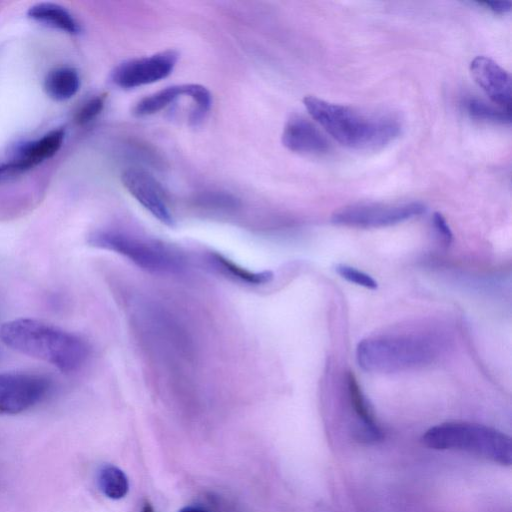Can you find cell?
Returning a JSON list of instances; mask_svg holds the SVG:
<instances>
[{"mask_svg":"<svg viewBox=\"0 0 512 512\" xmlns=\"http://www.w3.org/2000/svg\"><path fill=\"white\" fill-rule=\"evenodd\" d=\"M0 339L10 349L48 363L61 372H74L87 360L90 348L79 335L33 318L9 320Z\"/></svg>","mask_w":512,"mask_h":512,"instance_id":"obj_1","label":"cell"},{"mask_svg":"<svg viewBox=\"0 0 512 512\" xmlns=\"http://www.w3.org/2000/svg\"><path fill=\"white\" fill-rule=\"evenodd\" d=\"M304 106L310 116L336 141L349 148H382L400 133L399 120L388 113L367 112L306 96Z\"/></svg>","mask_w":512,"mask_h":512,"instance_id":"obj_2","label":"cell"},{"mask_svg":"<svg viewBox=\"0 0 512 512\" xmlns=\"http://www.w3.org/2000/svg\"><path fill=\"white\" fill-rule=\"evenodd\" d=\"M437 341L420 334H388L363 339L356 349L359 366L375 373L424 367L438 355Z\"/></svg>","mask_w":512,"mask_h":512,"instance_id":"obj_3","label":"cell"},{"mask_svg":"<svg viewBox=\"0 0 512 512\" xmlns=\"http://www.w3.org/2000/svg\"><path fill=\"white\" fill-rule=\"evenodd\" d=\"M421 440L425 446L436 450L466 451L501 465L512 462L511 438L477 423H441L429 428Z\"/></svg>","mask_w":512,"mask_h":512,"instance_id":"obj_4","label":"cell"},{"mask_svg":"<svg viewBox=\"0 0 512 512\" xmlns=\"http://www.w3.org/2000/svg\"><path fill=\"white\" fill-rule=\"evenodd\" d=\"M88 242L117 253L149 272L176 273L184 267L182 257L170 247L123 231L97 230L90 234Z\"/></svg>","mask_w":512,"mask_h":512,"instance_id":"obj_5","label":"cell"},{"mask_svg":"<svg viewBox=\"0 0 512 512\" xmlns=\"http://www.w3.org/2000/svg\"><path fill=\"white\" fill-rule=\"evenodd\" d=\"M425 205L420 202L394 204L359 203L342 207L332 215V222L337 225L377 228L395 225L425 212Z\"/></svg>","mask_w":512,"mask_h":512,"instance_id":"obj_6","label":"cell"},{"mask_svg":"<svg viewBox=\"0 0 512 512\" xmlns=\"http://www.w3.org/2000/svg\"><path fill=\"white\" fill-rule=\"evenodd\" d=\"M51 380L37 373H0V415L22 413L42 402L51 390Z\"/></svg>","mask_w":512,"mask_h":512,"instance_id":"obj_7","label":"cell"},{"mask_svg":"<svg viewBox=\"0 0 512 512\" xmlns=\"http://www.w3.org/2000/svg\"><path fill=\"white\" fill-rule=\"evenodd\" d=\"M178 59L174 50H165L140 58L129 59L114 68L112 82L124 89L151 84L166 78Z\"/></svg>","mask_w":512,"mask_h":512,"instance_id":"obj_8","label":"cell"},{"mask_svg":"<svg viewBox=\"0 0 512 512\" xmlns=\"http://www.w3.org/2000/svg\"><path fill=\"white\" fill-rule=\"evenodd\" d=\"M127 191L161 223L172 226L174 218L165 192L157 180L147 171L128 168L121 175Z\"/></svg>","mask_w":512,"mask_h":512,"instance_id":"obj_9","label":"cell"},{"mask_svg":"<svg viewBox=\"0 0 512 512\" xmlns=\"http://www.w3.org/2000/svg\"><path fill=\"white\" fill-rule=\"evenodd\" d=\"M64 134L63 129H55L37 140L19 145L9 161L0 162V182L54 156L62 145Z\"/></svg>","mask_w":512,"mask_h":512,"instance_id":"obj_10","label":"cell"},{"mask_svg":"<svg viewBox=\"0 0 512 512\" xmlns=\"http://www.w3.org/2000/svg\"><path fill=\"white\" fill-rule=\"evenodd\" d=\"M475 82L499 107L509 109L511 103V76L494 60L478 56L470 64Z\"/></svg>","mask_w":512,"mask_h":512,"instance_id":"obj_11","label":"cell"},{"mask_svg":"<svg viewBox=\"0 0 512 512\" xmlns=\"http://www.w3.org/2000/svg\"><path fill=\"white\" fill-rule=\"evenodd\" d=\"M282 143L290 151L313 155L326 153L330 147L325 135L301 115L288 119L283 129Z\"/></svg>","mask_w":512,"mask_h":512,"instance_id":"obj_12","label":"cell"},{"mask_svg":"<svg viewBox=\"0 0 512 512\" xmlns=\"http://www.w3.org/2000/svg\"><path fill=\"white\" fill-rule=\"evenodd\" d=\"M346 384L349 402L358 421L355 430L357 439L365 442L380 440L383 437L382 431L352 373L347 374Z\"/></svg>","mask_w":512,"mask_h":512,"instance_id":"obj_13","label":"cell"},{"mask_svg":"<svg viewBox=\"0 0 512 512\" xmlns=\"http://www.w3.org/2000/svg\"><path fill=\"white\" fill-rule=\"evenodd\" d=\"M206 261L217 273L242 284L263 285L269 283L273 278L270 271L256 272L248 270L216 252L208 253Z\"/></svg>","mask_w":512,"mask_h":512,"instance_id":"obj_14","label":"cell"},{"mask_svg":"<svg viewBox=\"0 0 512 512\" xmlns=\"http://www.w3.org/2000/svg\"><path fill=\"white\" fill-rule=\"evenodd\" d=\"M29 18L63 32L76 35L81 27L73 15L64 7L54 3H38L29 8Z\"/></svg>","mask_w":512,"mask_h":512,"instance_id":"obj_15","label":"cell"},{"mask_svg":"<svg viewBox=\"0 0 512 512\" xmlns=\"http://www.w3.org/2000/svg\"><path fill=\"white\" fill-rule=\"evenodd\" d=\"M80 86L77 71L70 67H60L50 71L44 80L46 94L56 100L63 101L73 97Z\"/></svg>","mask_w":512,"mask_h":512,"instance_id":"obj_16","label":"cell"},{"mask_svg":"<svg viewBox=\"0 0 512 512\" xmlns=\"http://www.w3.org/2000/svg\"><path fill=\"white\" fill-rule=\"evenodd\" d=\"M186 96V84L166 87L141 99L134 112L139 116L157 113L173 103L179 97Z\"/></svg>","mask_w":512,"mask_h":512,"instance_id":"obj_17","label":"cell"},{"mask_svg":"<svg viewBox=\"0 0 512 512\" xmlns=\"http://www.w3.org/2000/svg\"><path fill=\"white\" fill-rule=\"evenodd\" d=\"M98 485L103 494L114 500L126 496L129 482L126 474L118 467L106 464L98 472Z\"/></svg>","mask_w":512,"mask_h":512,"instance_id":"obj_18","label":"cell"},{"mask_svg":"<svg viewBox=\"0 0 512 512\" xmlns=\"http://www.w3.org/2000/svg\"><path fill=\"white\" fill-rule=\"evenodd\" d=\"M467 113L473 119L497 124H509L511 113L509 109L496 107L481 99L470 98L466 101Z\"/></svg>","mask_w":512,"mask_h":512,"instance_id":"obj_19","label":"cell"},{"mask_svg":"<svg viewBox=\"0 0 512 512\" xmlns=\"http://www.w3.org/2000/svg\"><path fill=\"white\" fill-rule=\"evenodd\" d=\"M186 96L194 102L195 108L191 113V121L197 123L211 106V94L206 87L199 84H186Z\"/></svg>","mask_w":512,"mask_h":512,"instance_id":"obj_20","label":"cell"},{"mask_svg":"<svg viewBox=\"0 0 512 512\" xmlns=\"http://www.w3.org/2000/svg\"><path fill=\"white\" fill-rule=\"evenodd\" d=\"M335 270L342 278L356 285L368 289H376L378 286L377 281L372 276L352 266L337 264Z\"/></svg>","mask_w":512,"mask_h":512,"instance_id":"obj_21","label":"cell"},{"mask_svg":"<svg viewBox=\"0 0 512 512\" xmlns=\"http://www.w3.org/2000/svg\"><path fill=\"white\" fill-rule=\"evenodd\" d=\"M105 95H100L85 102L75 115V121L82 125L95 118L103 109Z\"/></svg>","mask_w":512,"mask_h":512,"instance_id":"obj_22","label":"cell"},{"mask_svg":"<svg viewBox=\"0 0 512 512\" xmlns=\"http://www.w3.org/2000/svg\"><path fill=\"white\" fill-rule=\"evenodd\" d=\"M198 201L201 205L215 208H234L237 206V200L224 193H207L201 195Z\"/></svg>","mask_w":512,"mask_h":512,"instance_id":"obj_23","label":"cell"},{"mask_svg":"<svg viewBox=\"0 0 512 512\" xmlns=\"http://www.w3.org/2000/svg\"><path fill=\"white\" fill-rule=\"evenodd\" d=\"M433 225H434L437 233L440 235L442 241L446 245H449L452 241L453 235H452L449 225L446 222V219L443 217V215L441 213H439V212L434 213Z\"/></svg>","mask_w":512,"mask_h":512,"instance_id":"obj_24","label":"cell"},{"mask_svg":"<svg viewBox=\"0 0 512 512\" xmlns=\"http://www.w3.org/2000/svg\"><path fill=\"white\" fill-rule=\"evenodd\" d=\"M494 13L503 14L511 10L512 3L510 1H487L477 2Z\"/></svg>","mask_w":512,"mask_h":512,"instance_id":"obj_25","label":"cell"},{"mask_svg":"<svg viewBox=\"0 0 512 512\" xmlns=\"http://www.w3.org/2000/svg\"><path fill=\"white\" fill-rule=\"evenodd\" d=\"M179 512H207L203 508L195 507V506H187L179 510Z\"/></svg>","mask_w":512,"mask_h":512,"instance_id":"obj_26","label":"cell"},{"mask_svg":"<svg viewBox=\"0 0 512 512\" xmlns=\"http://www.w3.org/2000/svg\"><path fill=\"white\" fill-rule=\"evenodd\" d=\"M141 512H155L152 505L148 502L144 503Z\"/></svg>","mask_w":512,"mask_h":512,"instance_id":"obj_27","label":"cell"}]
</instances>
